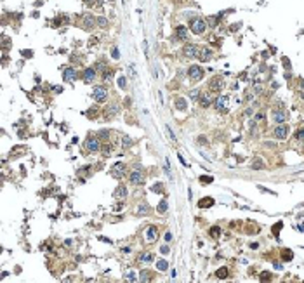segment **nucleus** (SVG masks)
Listing matches in <instances>:
<instances>
[{"mask_svg": "<svg viewBox=\"0 0 304 283\" xmlns=\"http://www.w3.org/2000/svg\"><path fill=\"white\" fill-rule=\"evenodd\" d=\"M205 28H207V23H205L203 19H200V17H195V19L189 21V30H191L195 35H202V33L205 31Z\"/></svg>", "mask_w": 304, "mask_h": 283, "instance_id": "f257e3e1", "label": "nucleus"}, {"mask_svg": "<svg viewBox=\"0 0 304 283\" xmlns=\"http://www.w3.org/2000/svg\"><path fill=\"white\" fill-rule=\"evenodd\" d=\"M188 77H189V80H193V82L202 80V77H203L202 66H198V64H193V66H189V68H188Z\"/></svg>", "mask_w": 304, "mask_h": 283, "instance_id": "f03ea898", "label": "nucleus"}, {"mask_svg": "<svg viewBox=\"0 0 304 283\" xmlns=\"http://www.w3.org/2000/svg\"><path fill=\"white\" fill-rule=\"evenodd\" d=\"M224 87V78L223 77H214L209 83V91L210 92H221Z\"/></svg>", "mask_w": 304, "mask_h": 283, "instance_id": "7ed1b4c3", "label": "nucleus"}, {"mask_svg": "<svg viewBox=\"0 0 304 283\" xmlns=\"http://www.w3.org/2000/svg\"><path fill=\"white\" fill-rule=\"evenodd\" d=\"M130 182L132 184H143L144 182V172L139 168V165L136 167V170L130 172Z\"/></svg>", "mask_w": 304, "mask_h": 283, "instance_id": "20e7f679", "label": "nucleus"}, {"mask_svg": "<svg viewBox=\"0 0 304 283\" xmlns=\"http://www.w3.org/2000/svg\"><path fill=\"white\" fill-rule=\"evenodd\" d=\"M92 97H94V101H97V103H104L106 97H108L106 87H96V89L92 91Z\"/></svg>", "mask_w": 304, "mask_h": 283, "instance_id": "39448f33", "label": "nucleus"}, {"mask_svg": "<svg viewBox=\"0 0 304 283\" xmlns=\"http://www.w3.org/2000/svg\"><path fill=\"white\" fill-rule=\"evenodd\" d=\"M215 110H217V111H223V113H226V111L229 110V99H228V96L217 97V101H215Z\"/></svg>", "mask_w": 304, "mask_h": 283, "instance_id": "423d86ee", "label": "nucleus"}, {"mask_svg": "<svg viewBox=\"0 0 304 283\" xmlns=\"http://www.w3.org/2000/svg\"><path fill=\"white\" fill-rule=\"evenodd\" d=\"M183 54L186 56V57H198V54H200V49L195 45V43H186L184 45V51H183Z\"/></svg>", "mask_w": 304, "mask_h": 283, "instance_id": "0eeeda50", "label": "nucleus"}, {"mask_svg": "<svg viewBox=\"0 0 304 283\" xmlns=\"http://www.w3.org/2000/svg\"><path fill=\"white\" fill-rule=\"evenodd\" d=\"M144 236H146V242H148V243H155V242L158 240V229H157L155 226H149V228L146 229V233H144Z\"/></svg>", "mask_w": 304, "mask_h": 283, "instance_id": "6e6552de", "label": "nucleus"}, {"mask_svg": "<svg viewBox=\"0 0 304 283\" xmlns=\"http://www.w3.org/2000/svg\"><path fill=\"white\" fill-rule=\"evenodd\" d=\"M85 146H87V149H89V151H92V153L99 151V149H101L99 137H89V139H87V142H85Z\"/></svg>", "mask_w": 304, "mask_h": 283, "instance_id": "1a4fd4ad", "label": "nucleus"}, {"mask_svg": "<svg viewBox=\"0 0 304 283\" xmlns=\"http://www.w3.org/2000/svg\"><path fill=\"white\" fill-rule=\"evenodd\" d=\"M110 174H111L113 177H117V179L123 177V174H125V165H123V163H115V167L111 168Z\"/></svg>", "mask_w": 304, "mask_h": 283, "instance_id": "9d476101", "label": "nucleus"}, {"mask_svg": "<svg viewBox=\"0 0 304 283\" xmlns=\"http://www.w3.org/2000/svg\"><path fill=\"white\" fill-rule=\"evenodd\" d=\"M63 80L68 82V83L75 82V80H77V71H75L73 68H66V70H64V73H63Z\"/></svg>", "mask_w": 304, "mask_h": 283, "instance_id": "9b49d317", "label": "nucleus"}, {"mask_svg": "<svg viewBox=\"0 0 304 283\" xmlns=\"http://www.w3.org/2000/svg\"><path fill=\"white\" fill-rule=\"evenodd\" d=\"M287 134H289V127H287V125H278V127L275 129V137H276V139H285Z\"/></svg>", "mask_w": 304, "mask_h": 283, "instance_id": "f8f14e48", "label": "nucleus"}, {"mask_svg": "<svg viewBox=\"0 0 304 283\" xmlns=\"http://www.w3.org/2000/svg\"><path fill=\"white\" fill-rule=\"evenodd\" d=\"M96 25H97L96 17H92V16H85L83 17V28L85 30H92V28H96Z\"/></svg>", "mask_w": 304, "mask_h": 283, "instance_id": "ddd939ff", "label": "nucleus"}, {"mask_svg": "<svg viewBox=\"0 0 304 283\" xmlns=\"http://www.w3.org/2000/svg\"><path fill=\"white\" fill-rule=\"evenodd\" d=\"M83 80H85L87 83H92V82L96 80V70H94V68H87V70L83 71Z\"/></svg>", "mask_w": 304, "mask_h": 283, "instance_id": "4468645a", "label": "nucleus"}, {"mask_svg": "<svg viewBox=\"0 0 304 283\" xmlns=\"http://www.w3.org/2000/svg\"><path fill=\"white\" fill-rule=\"evenodd\" d=\"M273 120H275L276 123H283V122L287 120V113L281 111V110H275V111H273Z\"/></svg>", "mask_w": 304, "mask_h": 283, "instance_id": "2eb2a0df", "label": "nucleus"}, {"mask_svg": "<svg viewBox=\"0 0 304 283\" xmlns=\"http://www.w3.org/2000/svg\"><path fill=\"white\" fill-rule=\"evenodd\" d=\"M113 194H115V198H117V200H123V198L127 196V188H125V186H118V188L115 189Z\"/></svg>", "mask_w": 304, "mask_h": 283, "instance_id": "dca6fc26", "label": "nucleus"}, {"mask_svg": "<svg viewBox=\"0 0 304 283\" xmlns=\"http://www.w3.org/2000/svg\"><path fill=\"white\" fill-rule=\"evenodd\" d=\"M210 57H212V51H210V49H202L200 54H198V59H200L202 63H207Z\"/></svg>", "mask_w": 304, "mask_h": 283, "instance_id": "f3484780", "label": "nucleus"}, {"mask_svg": "<svg viewBox=\"0 0 304 283\" xmlns=\"http://www.w3.org/2000/svg\"><path fill=\"white\" fill-rule=\"evenodd\" d=\"M176 37H177L179 40H186V38H188V31H186V28H184L183 25L177 26V30H176Z\"/></svg>", "mask_w": 304, "mask_h": 283, "instance_id": "a211bd4d", "label": "nucleus"}, {"mask_svg": "<svg viewBox=\"0 0 304 283\" xmlns=\"http://www.w3.org/2000/svg\"><path fill=\"white\" fill-rule=\"evenodd\" d=\"M210 104H212V97L209 94H202L200 96V106L202 108H209Z\"/></svg>", "mask_w": 304, "mask_h": 283, "instance_id": "6ab92c4d", "label": "nucleus"}, {"mask_svg": "<svg viewBox=\"0 0 304 283\" xmlns=\"http://www.w3.org/2000/svg\"><path fill=\"white\" fill-rule=\"evenodd\" d=\"M149 212H151V210H149V207H148L146 203H141V205L137 207V210H136V214H137V215H148Z\"/></svg>", "mask_w": 304, "mask_h": 283, "instance_id": "aec40b11", "label": "nucleus"}, {"mask_svg": "<svg viewBox=\"0 0 304 283\" xmlns=\"http://www.w3.org/2000/svg\"><path fill=\"white\" fill-rule=\"evenodd\" d=\"M214 205V200L212 198H202L200 202H198V207L200 208H205V207H212Z\"/></svg>", "mask_w": 304, "mask_h": 283, "instance_id": "412c9836", "label": "nucleus"}, {"mask_svg": "<svg viewBox=\"0 0 304 283\" xmlns=\"http://www.w3.org/2000/svg\"><path fill=\"white\" fill-rule=\"evenodd\" d=\"M186 106H188V104H186V101H184L183 97H176V108H177L179 111H184Z\"/></svg>", "mask_w": 304, "mask_h": 283, "instance_id": "4be33fe9", "label": "nucleus"}, {"mask_svg": "<svg viewBox=\"0 0 304 283\" xmlns=\"http://www.w3.org/2000/svg\"><path fill=\"white\" fill-rule=\"evenodd\" d=\"M228 274H229V271H228V268H219L215 271V276L217 278H221V280H224V278H228Z\"/></svg>", "mask_w": 304, "mask_h": 283, "instance_id": "5701e85b", "label": "nucleus"}, {"mask_svg": "<svg viewBox=\"0 0 304 283\" xmlns=\"http://www.w3.org/2000/svg\"><path fill=\"white\" fill-rule=\"evenodd\" d=\"M106 117H113V115H117V111H118V106L117 104H111V106H108L106 108Z\"/></svg>", "mask_w": 304, "mask_h": 283, "instance_id": "b1692460", "label": "nucleus"}, {"mask_svg": "<svg viewBox=\"0 0 304 283\" xmlns=\"http://www.w3.org/2000/svg\"><path fill=\"white\" fill-rule=\"evenodd\" d=\"M209 233H210L212 238H219V236H221V228H219V226H212Z\"/></svg>", "mask_w": 304, "mask_h": 283, "instance_id": "393cba45", "label": "nucleus"}, {"mask_svg": "<svg viewBox=\"0 0 304 283\" xmlns=\"http://www.w3.org/2000/svg\"><path fill=\"white\" fill-rule=\"evenodd\" d=\"M167 208H169V205H167V202H165V200H162V202L158 203V207H157L158 214H165V212H167Z\"/></svg>", "mask_w": 304, "mask_h": 283, "instance_id": "a878e982", "label": "nucleus"}, {"mask_svg": "<svg viewBox=\"0 0 304 283\" xmlns=\"http://www.w3.org/2000/svg\"><path fill=\"white\" fill-rule=\"evenodd\" d=\"M153 259H155V255H153V254H149V252L141 254V260H143V262H151Z\"/></svg>", "mask_w": 304, "mask_h": 283, "instance_id": "bb28decb", "label": "nucleus"}, {"mask_svg": "<svg viewBox=\"0 0 304 283\" xmlns=\"http://www.w3.org/2000/svg\"><path fill=\"white\" fill-rule=\"evenodd\" d=\"M167 268H169L167 260H158V262H157V269L158 271H167Z\"/></svg>", "mask_w": 304, "mask_h": 283, "instance_id": "cd10ccee", "label": "nucleus"}, {"mask_svg": "<svg viewBox=\"0 0 304 283\" xmlns=\"http://www.w3.org/2000/svg\"><path fill=\"white\" fill-rule=\"evenodd\" d=\"M130 146H132V139H130V137H123V139H122V148H123V149H129Z\"/></svg>", "mask_w": 304, "mask_h": 283, "instance_id": "c85d7f7f", "label": "nucleus"}, {"mask_svg": "<svg viewBox=\"0 0 304 283\" xmlns=\"http://www.w3.org/2000/svg\"><path fill=\"white\" fill-rule=\"evenodd\" d=\"M163 172L167 174L169 179H172V172H170V163H169V160H165V163H163Z\"/></svg>", "mask_w": 304, "mask_h": 283, "instance_id": "c756f323", "label": "nucleus"}, {"mask_svg": "<svg viewBox=\"0 0 304 283\" xmlns=\"http://www.w3.org/2000/svg\"><path fill=\"white\" fill-rule=\"evenodd\" d=\"M108 25H110V23H108L106 17H97V26L99 28H108Z\"/></svg>", "mask_w": 304, "mask_h": 283, "instance_id": "7c9ffc66", "label": "nucleus"}, {"mask_svg": "<svg viewBox=\"0 0 304 283\" xmlns=\"http://www.w3.org/2000/svg\"><path fill=\"white\" fill-rule=\"evenodd\" d=\"M263 167H264V162H263V160H259V158L254 160V163H252V168H254V170H259V168H263Z\"/></svg>", "mask_w": 304, "mask_h": 283, "instance_id": "2f4dec72", "label": "nucleus"}, {"mask_svg": "<svg viewBox=\"0 0 304 283\" xmlns=\"http://www.w3.org/2000/svg\"><path fill=\"white\" fill-rule=\"evenodd\" d=\"M97 137H99V139H110V130H99V132H97Z\"/></svg>", "mask_w": 304, "mask_h": 283, "instance_id": "473e14b6", "label": "nucleus"}, {"mask_svg": "<svg viewBox=\"0 0 304 283\" xmlns=\"http://www.w3.org/2000/svg\"><path fill=\"white\" fill-rule=\"evenodd\" d=\"M118 87L120 89H127V78L125 77H118Z\"/></svg>", "mask_w": 304, "mask_h": 283, "instance_id": "72a5a7b5", "label": "nucleus"}, {"mask_svg": "<svg viewBox=\"0 0 304 283\" xmlns=\"http://www.w3.org/2000/svg\"><path fill=\"white\" fill-rule=\"evenodd\" d=\"M111 77H113V70H111V68H106V71H104V80H106V82L111 80Z\"/></svg>", "mask_w": 304, "mask_h": 283, "instance_id": "f704fd0d", "label": "nucleus"}, {"mask_svg": "<svg viewBox=\"0 0 304 283\" xmlns=\"http://www.w3.org/2000/svg\"><path fill=\"white\" fill-rule=\"evenodd\" d=\"M141 276H143V278H141L143 281H149L151 278H153V274H149L148 271H143V273H141Z\"/></svg>", "mask_w": 304, "mask_h": 283, "instance_id": "c9c22d12", "label": "nucleus"}, {"mask_svg": "<svg viewBox=\"0 0 304 283\" xmlns=\"http://www.w3.org/2000/svg\"><path fill=\"white\" fill-rule=\"evenodd\" d=\"M281 255H283V260H290V259L294 257V254L289 252V250H283V252H281Z\"/></svg>", "mask_w": 304, "mask_h": 283, "instance_id": "e433bc0d", "label": "nucleus"}, {"mask_svg": "<svg viewBox=\"0 0 304 283\" xmlns=\"http://www.w3.org/2000/svg\"><path fill=\"white\" fill-rule=\"evenodd\" d=\"M165 132L169 134V137H170V141H176V136H174V132H172V129H170L169 125H165Z\"/></svg>", "mask_w": 304, "mask_h": 283, "instance_id": "4c0bfd02", "label": "nucleus"}, {"mask_svg": "<svg viewBox=\"0 0 304 283\" xmlns=\"http://www.w3.org/2000/svg\"><path fill=\"white\" fill-rule=\"evenodd\" d=\"M189 97H191V99H200V91H198V89L191 91V92H189Z\"/></svg>", "mask_w": 304, "mask_h": 283, "instance_id": "58836bf2", "label": "nucleus"}, {"mask_svg": "<svg viewBox=\"0 0 304 283\" xmlns=\"http://www.w3.org/2000/svg\"><path fill=\"white\" fill-rule=\"evenodd\" d=\"M200 181H202V184H210L214 179H212L210 176H202V177H200Z\"/></svg>", "mask_w": 304, "mask_h": 283, "instance_id": "ea45409f", "label": "nucleus"}, {"mask_svg": "<svg viewBox=\"0 0 304 283\" xmlns=\"http://www.w3.org/2000/svg\"><path fill=\"white\" fill-rule=\"evenodd\" d=\"M162 188H163V186H162V182H157L153 188H151V191H153V193H162Z\"/></svg>", "mask_w": 304, "mask_h": 283, "instance_id": "a19ab883", "label": "nucleus"}, {"mask_svg": "<svg viewBox=\"0 0 304 283\" xmlns=\"http://www.w3.org/2000/svg\"><path fill=\"white\" fill-rule=\"evenodd\" d=\"M101 151H103L104 155H110V153H111V146H110V144H104V146L101 148Z\"/></svg>", "mask_w": 304, "mask_h": 283, "instance_id": "79ce46f5", "label": "nucleus"}, {"mask_svg": "<svg viewBox=\"0 0 304 283\" xmlns=\"http://www.w3.org/2000/svg\"><path fill=\"white\" fill-rule=\"evenodd\" d=\"M221 16H223V14H219V16H217V17H209V25H212V26H215V25H217V19H219Z\"/></svg>", "mask_w": 304, "mask_h": 283, "instance_id": "37998d69", "label": "nucleus"}, {"mask_svg": "<svg viewBox=\"0 0 304 283\" xmlns=\"http://www.w3.org/2000/svg\"><path fill=\"white\" fill-rule=\"evenodd\" d=\"M261 280L269 281V280H271V274H269V273H261Z\"/></svg>", "mask_w": 304, "mask_h": 283, "instance_id": "c03bdc74", "label": "nucleus"}, {"mask_svg": "<svg viewBox=\"0 0 304 283\" xmlns=\"http://www.w3.org/2000/svg\"><path fill=\"white\" fill-rule=\"evenodd\" d=\"M111 57H113V59H118V57H120V51H118L117 47L113 49V52H111Z\"/></svg>", "mask_w": 304, "mask_h": 283, "instance_id": "a18cd8bd", "label": "nucleus"}, {"mask_svg": "<svg viewBox=\"0 0 304 283\" xmlns=\"http://www.w3.org/2000/svg\"><path fill=\"white\" fill-rule=\"evenodd\" d=\"M295 137H297L299 141H304V129H301V130H299V132H297V136H295Z\"/></svg>", "mask_w": 304, "mask_h": 283, "instance_id": "49530a36", "label": "nucleus"}, {"mask_svg": "<svg viewBox=\"0 0 304 283\" xmlns=\"http://www.w3.org/2000/svg\"><path fill=\"white\" fill-rule=\"evenodd\" d=\"M160 252H162V254H165V255H167V254H169V252H170V248H169V247H167V245H163V247H162V248H160Z\"/></svg>", "mask_w": 304, "mask_h": 283, "instance_id": "de8ad7c7", "label": "nucleus"}, {"mask_svg": "<svg viewBox=\"0 0 304 283\" xmlns=\"http://www.w3.org/2000/svg\"><path fill=\"white\" fill-rule=\"evenodd\" d=\"M21 54H23L25 57H31V54H33V52H31V51H21Z\"/></svg>", "mask_w": 304, "mask_h": 283, "instance_id": "09e8293b", "label": "nucleus"}, {"mask_svg": "<svg viewBox=\"0 0 304 283\" xmlns=\"http://www.w3.org/2000/svg\"><path fill=\"white\" fill-rule=\"evenodd\" d=\"M177 158H179V162L183 163V167H188V163H186V160H184V158H183V156H181L179 153H177Z\"/></svg>", "mask_w": 304, "mask_h": 283, "instance_id": "8fccbe9b", "label": "nucleus"}, {"mask_svg": "<svg viewBox=\"0 0 304 283\" xmlns=\"http://www.w3.org/2000/svg\"><path fill=\"white\" fill-rule=\"evenodd\" d=\"M281 226H283V224H281V222H278V226H275V228H273V233H278V231L281 229Z\"/></svg>", "mask_w": 304, "mask_h": 283, "instance_id": "3c124183", "label": "nucleus"}, {"mask_svg": "<svg viewBox=\"0 0 304 283\" xmlns=\"http://www.w3.org/2000/svg\"><path fill=\"white\" fill-rule=\"evenodd\" d=\"M252 113H254V111L250 110V108H247V110H245V117H252Z\"/></svg>", "mask_w": 304, "mask_h": 283, "instance_id": "603ef678", "label": "nucleus"}, {"mask_svg": "<svg viewBox=\"0 0 304 283\" xmlns=\"http://www.w3.org/2000/svg\"><path fill=\"white\" fill-rule=\"evenodd\" d=\"M283 64H285V68H290V63H289L287 57H283Z\"/></svg>", "mask_w": 304, "mask_h": 283, "instance_id": "864d4df0", "label": "nucleus"}, {"mask_svg": "<svg viewBox=\"0 0 304 283\" xmlns=\"http://www.w3.org/2000/svg\"><path fill=\"white\" fill-rule=\"evenodd\" d=\"M198 142H200V144H205L207 141H205V137H203V136H200V137H198Z\"/></svg>", "mask_w": 304, "mask_h": 283, "instance_id": "5fc2aeb1", "label": "nucleus"}, {"mask_svg": "<svg viewBox=\"0 0 304 283\" xmlns=\"http://www.w3.org/2000/svg\"><path fill=\"white\" fill-rule=\"evenodd\" d=\"M134 280H136V274L130 273V274H129V281H134Z\"/></svg>", "mask_w": 304, "mask_h": 283, "instance_id": "6e6d98bb", "label": "nucleus"}, {"mask_svg": "<svg viewBox=\"0 0 304 283\" xmlns=\"http://www.w3.org/2000/svg\"><path fill=\"white\" fill-rule=\"evenodd\" d=\"M165 240H167V242H170V240H172V234H170V233H167V234H165Z\"/></svg>", "mask_w": 304, "mask_h": 283, "instance_id": "4d7b16f0", "label": "nucleus"}, {"mask_svg": "<svg viewBox=\"0 0 304 283\" xmlns=\"http://www.w3.org/2000/svg\"><path fill=\"white\" fill-rule=\"evenodd\" d=\"M85 4H89V5H92V4H94V0H85Z\"/></svg>", "mask_w": 304, "mask_h": 283, "instance_id": "13d9d810", "label": "nucleus"}, {"mask_svg": "<svg viewBox=\"0 0 304 283\" xmlns=\"http://www.w3.org/2000/svg\"><path fill=\"white\" fill-rule=\"evenodd\" d=\"M299 87H301V89H304V80H301V85H299Z\"/></svg>", "mask_w": 304, "mask_h": 283, "instance_id": "bf43d9fd", "label": "nucleus"}, {"mask_svg": "<svg viewBox=\"0 0 304 283\" xmlns=\"http://www.w3.org/2000/svg\"><path fill=\"white\" fill-rule=\"evenodd\" d=\"M108 2H111V0H108Z\"/></svg>", "mask_w": 304, "mask_h": 283, "instance_id": "052dcab7", "label": "nucleus"}]
</instances>
